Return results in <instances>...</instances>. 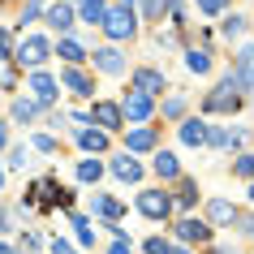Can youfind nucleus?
<instances>
[{"label":"nucleus","instance_id":"obj_1","mask_svg":"<svg viewBox=\"0 0 254 254\" xmlns=\"http://www.w3.org/2000/svg\"><path fill=\"white\" fill-rule=\"evenodd\" d=\"M237 91H241L237 78L228 73V78L220 82L211 95H207V112H237V108H241V95H237Z\"/></svg>","mask_w":254,"mask_h":254},{"label":"nucleus","instance_id":"obj_2","mask_svg":"<svg viewBox=\"0 0 254 254\" xmlns=\"http://www.w3.org/2000/svg\"><path fill=\"white\" fill-rule=\"evenodd\" d=\"M104 35L108 39H129L134 35V9H125V4L108 9L104 13Z\"/></svg>","mask_w":254,"mask_h":254},{"label":"nucleus","instance_id":"obj_3","mask_svg":"<svg viewBox=\"0 0 254 254\" xmlns=\"http://www.w3.org/2000/svg\"><path fill=\"white\" fill-rule=\"evenodd\" d=\"M17 61H22V65H30V69H39L43 61H48V56H52V43L48 39H39V35H30V39H22L17 43Z\"/></svg>","mask_w":254,"mask_h":254},{"label":"nucleus","instance_id":"obj_4","mask_svg":"<svg viewBox=\"0 0 254 254\" xmlns=\"http://www.w3.org/2000/svg\"><path fill=\"white\" fill-rule=\"evenodd\" d=\"M138 211L147 215V220H164V215L173 211V198L160 194V190H142V194H138Z\"/></svg>","mask_w":254,"mask_h":254},{"label":"nucleus","instance_id":"obj_5","mask_svg":"<svg viewBox=\"0 0 254 254\" xmlns=\"http://www.w3.org/2000/svg\"><path fill=\"white\" fill-rule=\"evenodd\" d=\"M151 112H155L151 95H138V91H129V95H125V104H121V117H129V121H147Z\"/></svg>","mask_w":254,"mask_h":254},{"label":"nucleus","instance_id":"obj_6","mask_svg":"<svg viewBox=\"0 0 254 254\" xmlns=\"http://www.w3.org/2000/svg\"><path fill=\"white\" fill-rule=\"evenodd\" d=\"M91 121L95 125H104V134H112V129H121L125 125V117H121V104H95V112H91Z\"/></svg>","mask_w":254,"mask_h":254},{"label":"nucleus","instance_id":"obj_7","mask_svg":"<svg viewBox=\"0 0 254 254\" xmlns=\"http://www.w3.org/2000/svg\"><path fill=\"white\" fill-rule=\"evenodd\" d=\"M233 78H237L241 91H254V43H246L237 52V73H233Z\"/></svg>","mask_w":254,"mask_h":254},{"label":"nucleus","instance_id":"obj_8","mask_svg":"<svg viewBox=\"0 0 254 254\" xmlns=\"http://www.w3.org/2000/svg\"><path fill=\"white\" fill-rule=\"evenodd\" d=\"M30 95H35V104H52L56 99V82L35 69V73H30Z\"/></svg>","mask_w":254,"mask_h":254},{"label":"nucleus","instance_id":"obj_9","mask_svg":"<svg viewBox=\"0 0 254 254\" xmlns=\"http://www.w3.org/2000/svg\"><path fill=\"white\" fill-rule=\"evenodd\" d=\"M134 91L138 95H160L164 91V73H155V69H138V73H134Z\"/></svg>","mask_w":254,"mask_h":254},{"label":"nucleus","instance_id":"obj_10","mask_svg":"<svg viewBox=\"0 0 254 254\" xmlns=\"http://www.w3.org/2000/svg\"><path fill=\"white\" fill-rule=\"evenodd\" d=\"M95 69H104V73L117 78V73H125V61H121L117 48H99V52H95Z\"/></svg>","mask_w":254,"mask_h":254},{"label":"nucleus","instance_id":"obj_11","mask_svg":"<svg viewBox=\"0 0 254 254\" xmlns=\"http://www.w3.org/2000/svg\"><path fill=\"white\" fill-rule=\"evenodd\" d=\"M73 13H78L82 22H91V26H104L108 4H104V0H78V9H73Z\"/></svg>","mask_w":254,"mask_h":254},{"label":"nucleus","instance_id":"obj_12","mask_svg":"<svg viewBox=\"0 0 254 254\" xmlns=\"http://www.w3.org/2000/svg\"><path fill=\"white\" fill-rule=\"evenodd\" d=\"M125 155H134V151H151L155 147V129H151V125H142V129H129V138H125Z\"/></svg>","mask_w":254,"mask_h":254},{"label":"nucleus","instance_id":"obj_13","mask_svg":"<svg viewBox=\"0 0 254 254\" xmlns=\"http://www.w3.org/2000/svg\"><path fill=\"white\" fill-rule=\"evenodd\" d=\"M177 237L181 241H211V228L202 224V220H181L177 224Z\"/></svg>","mask_w":254,"mask_h":254},{"label":"nucleus","instance_id":"obj_14","mask_svg":"<svg viewBox=\"0 0 254 254\" xmlns=\"http://www.w3.org/2000/svg\"><path fill=\"white\" fill-rule=\"evenodd\" d=\"M181 142L186 147H202L207 142V121H181Z\"/></svg>","mask_w":254,"mask_h":254},{"label":"nucleus","instance_id":"obj_15","mask_svg":"<svg viewBox=\"0 0 254 254\" xmlns=\"http://www.w3.org/2000/svg\"><path fill=\"white\" fill-rule=\"evenodd\" d=\"M207 215H211L215 224H233V220H237V207L224 202V198H211V202H207Z\"/></svg>","mask_w":254,"mask_h":254},{"label":"nucleus","instance_id":"obj_16","mask_svg":"<svg viewBox=\"0 0 254 254\" xmlns=\"http://www.w3.org/2000/svg\"><path fill=\"white\" fill-rule=\"evenodd\" d=\"M112 173H117L121 181H138V177H142V164H138L134 155H121V160H112Z\"/></svg>","mask_w":254,"mask_h":254},{"label":"nucleus","instance_id":"obj_17","mask_svg":"<svg viewBox=\"0 0 254 254\" xmlns=\"http://www.w3.org/2000/svg\"><path fill=\"white\" fill-rule=\"evenodd\" d=\"M65 86H69L73 95H95V82L86 78L82 69H65Z\"/></svg>","mask_w":254,"mask_h":254},{"label":"nucleus","instance_id":"obj_18","mask_svg":"<svg viewBox=\"0 0 254 254\" xmlns=\"http://www.w3.org/2000/svg\"><path fill=\"white\" fill-rule=\"evenodd\" d=\"M73 9H69V4H52V9H48V26H56V30H69L73 26Z\"/></svg>","mask_w":254,"mask_h":254},{"label":"nucleus","instance_id":"obj_19","mask_svg":"<svg viewBox=\"0 0 254 254\" xmlns=\"http://www.w3.org/2000/svg\"><path fill=\"white\" fill-rule=\"evenodd\" d=\"M155 173L160 177H181V164H177L173 151H160V155H155Z\"/></svg>","mask_w":254,"mask_h":254},{"label":"nucleus","instance_id":"obj_20","mask_svg":"<svg viewBox=\"0 0 254 254\" xmlns=\"http://www.w3.org/2000/svg\"><path fill=\"white\" fill-rule=\"evenodd\" d=\"M56 56H61V61H65L69 69L78 65V61H86V52H82V48H78L73 39H61V52H56Z\"/></svg>","mask_w":254,"mask_h":254},{"label":"nucleus","instance_id":"obj_21","mask_svg":"<svg viewBox=\"0 0 254 254\" xmlns=\"http://www.w3.org/2000/svg\"><path fill=\"white\" fill-rule=\"evenodd\" d=\"M186 69L190 73H207V69H211V52H198V48L186 52Z\"/></svg>","mask_w":254,"mask_h":254},{"label":"nucleus","instance_id":"obj_22","mask_svg":"<svg viewBox=\"0 0 254 254\" xmlns=\"http://www.w3.org/2000/svg\"><path fill=\"white\" fill-rule=\"evenodd\" d=\"M78 142H82L86 151H104V147H108V134H104V129H82Z\"/></svg>","mask_w":254,"mask_h":254},{"label":"nucleus","instance_id":"obj_23","mask_svg":"<svg viewBox=\"0 0 254 254\" xmlns=\"http://www.w3.org/2000/svg\"><path fill=\"white\" fill-rule=\"evenodd\" d=\"M95 211L104 215V220H117V215H121V202L108 198V194H95Z\"/></svg>","mask_w":254,"mask_h":254},{"label":"nucleus","instance_id":"obj_24","mask_svg":"<svg viewBox=\"0 0 254 254\" xmlns=\"http://www.w3.org/2000/svg\"><path fill=\"white\" fill-rule=\"evenodd\" d=\"M164 9H173V0H147V4H142L147 22H160V17H164Z\"/></svg>","mask_w":254,"mask_h":254},{"label":"nucleus","instance_id":"obj_25","mask_svg":"<svg viewBox=\"0 0 254 254\" xmlns=\"http://www.w3.org/2000/svg\"><path fill=\"white\" fill-rule=\"evenodd\" d=\"M99 173H104V164H99V160H82L78 164V177H82V181H99Z\"/></svg>","mask_w":254,"mask_h":254},{"label":"nucleus","instance_id":"obj_26","mask_svg":"<svg viewBox=\"0 0 254 254\" xmlns=\"http://www.w3.org/2000/svg\"><path fill=\"white\" fill-rule=\"evenodd\" d=\"M35 117V99H13V121H30Z\"/></svg>","mask_w":254,"mask_h":254},{"label":"nucleus","instance_id":"obj_27","mask_svg":"<svg viewBox=\"0 0 254 254\" xmlns=\"http://www.w3.org/2000/svg\"><path fill=\"white\" fill-rule=\"evenodd\" d=\"M241 30H246V17H241V13H228L224 17V35L233 39V35H241Z\"/></svg>","mask_w":254,"mask_h":254},{"label":"nucleus","instance_id":"obj_28","mask_svg":"<svg viewBox=\"0 0 254 254\" xmlns=\"http://www.w3.org/2000/svg\"><path fill=\"white\" fill-rule=\"evenodd\" d=\"M207 142H211V147H228V129H220V125H207Z\"/></svg>","mask_w":254,"mask_h":254},{"label":"nucleus","instance_id":"obj_29","mask_svg":"<svg viewBox=\"0 0 254 254\" xmlns=\"http://www.w3.org/2000/svg\"><path fill=\"white\" fill-rule=\"evenodd\" d=\"M73 228H78V241H82V246H91V241H95L91 224H86V220H82V215H73Z\"/></svg>","mask_w":254,"mask_h":254},{"label":"nucleus","instance_id":"obj_30","mask_svg":"<svg viewBox=\"0 0 254 254\" xmlns=\"http://www.w3.org/2000/svg\"><path fill=\"white\" fill-rule=\"evenodd\" d=\"M181 112H186V99H181V95L164 99V117H181Z\"/></svg>","mask_w":254,"mask_h":254},{"label":"nucleus","instance_id":"obj_31","mask_svg":"<svg viewBox=\"0 0 254 254\" xmlns=\"http://www.w3.org/2000/svg\"><path fill=\"white\" fill-rule=\"evenodd\" d=\"M177 198L186 202V207H190V202H198V186H194V181H181V194H177Z\"/></svg>","mask_w":254,"mask_h":254},{"label":"nucleus","instance_id":"obj_32","mask_svg":"<svg viewBox=\"0 0 254 254\" xmlns=\"http://www.w3.org/2000/svg\"><path fill=\"white\" fill-rule=\"evenodd\" d=\"M147 254H173V246H168L164 237H151L147 241Z\"/></svg>","mask_w":254,"mask_h":254},{"label":"nucleus","instance_id":"obj_33","mask_svg":"<svg viewBox=\"0 0 254 254\" xmlns=\"http://www.w3.org/2000/svg\"><path fill=\"white\" fill-rule=\"evenodd\" d=\"M237 177H250L254 181V155H241L237 160Z\"/></svg>","mask_w":254,"mask_h":254},{"label":"nucleus","instance_id":"obj_34","mask_svg":"<svg viewBox=\"0 0 254 254\" xmlns=\"http://www.w3.org/2000/svg\"><path fill=\"white\" fill-rule=\"evenodd\" d=\"M224 4H228V0H198L202 13H224Z\"/></svg>","mask_w":254,"mask_h":254},{"label":"nucleus","instance_id":"obj_35","mask_svg":"<svg viewBox=\"0 0 254 254\" xmlns=\"http://www.w3.org/2000/svg\"><path fill=\"white\" fill-rule=\"evenodd\" d=\"M9 164H13V168H26V164H30V151H26V147H17V151H13V160H9Z\"/></svg>","mask_w":254,"mask_h":254},{"label":"nucleus","instance_id":"obj_36","mask_svg":"<svg viewBox=\"0 0 254 254\" xmlns=\"http://www.w3.org/2000/svg\"><path fill=\"white\" fill-rule=\"evenodd\" d=\"M39 13H43V4H39V0H30L26 9H22V22H30V17H39Z\"/></svg>","mask_w":254,"mask_h":254},{"label":"nucleus","instance_id":"obj_37","mask_svg":"<svg viewBox=\"0 0 254 254\" xmlns=\"http://www.w3.org/2000/svg\"><path fill=\"white\" fill-rule=\"evenodd\" d=\"M108 254H134V246H129V237H125V241H112V246H108Z\"/></svg>","mask_w":254,"mask_h":254},{"label":"nucleus","instance_id":"obj_38","mask_svg":"<svg viewBox=\"0 0 254 254\" xmlns=\"http://www.w3.org/2000/svg\"><path fill=\"white\" fill-rule=\"evenodd\" d=\"M35 147H39V151H56V138H48V134H35Z\"/></svg>","mask_w":254,"mask_h":254},{"label":"nucleus","instance_id":"obj_39","mask_svg":"<svg viewBox=\"0 0 254 254\" xmlns=\"http://www.w3.org/2000/svg\"><path fill=\"white\" fill-rule=\"evenodd\" d=\"M52 254H78V250H73L69 241H61V237H56V241H52Z\"/></svg>","mask_w":254,"mask_h":254},{"label":"nucleus","instance_id":"obj_40","mask_svg":"<svg viewBox=\"0 0 254 254\" xmlns=\"http://www.w3.org/2000/svg\"><path fill=\"white\" fill-rule=\"evenodd\" d=\"M0 56H13V43H9V35H4V26H0Z\"/></svg>","mask_w":254,"mask_h":254},{"label":"nucleus","instance_id":"obj_41","mask_svg":"<svg viewBox=\"0 0 254 254\" xmlns=\"http://www.w3.org/2000/svg\"><path fill=\"white\" fill-rule=\"evenodd\" d=\"M241 233H246V237H254V215H241Z\"/></svg>","mask_w":254,"mask_h":254},{"label":"nucleus","instance_id":"obj_42","mask_svg":"<svg viewBox=\"0 0 254 254\" xmlns=\"http://www.w3.org/2000/svg\"><path fill=\"white\" fill-rule=\"evenodd\" d=\"M4 142H9V129H4V125H0V147H4Z\"/></svg>","mask_w":254,"mask_h":254},{"label":"nucleus","instance_id":"obj_43","mask_svg":"<svg viewBox=\"0 0 254 254\" xmlns=\"http://www.w3.org/2000/svg\"><path fill=\"white\" fill-rule=\"evenodd\" d=\"M173 254H190V250H186V246H173Z\"/></svg>","mask_w":254,"mask_h":254},{"label":"nucleus","instance_id":"obj_44","mask_svg":"<svg viewBox=\"0 0 254 254\" xmlns=\"http://www.w3.org/2000/svg\"><path fill=\"white\" fill-rule=\"evenodd\" d=\"M0 254H13V250H9V246H0Z\"/></svg>","mask_w":254,"mask_h":254},{"label":"nucleus","instance_id":"obj_45","mask_svg":"<svg viewBox=\"0 0 254 254\" xmlns=\"http://www.w3.org/2000/svg\"><path fill=\"white\" fill-rule=\"evenodd\" d=\"M121 4H125V9H129V4H134V0H121Z\"/></svg>","mask_w":254,"mask_h":254},{"label":"nucleus","instance_id":"obj_46","mask_svg":"<svg viewBox=\"0 0 254 254\" xmlns=\"http://www.w3.org/2000/svg\"><path fill=\"white\" fill-rule=\"evenodd\" d=\"M0 228H4V211H0Z\"/></svg>","mask_w":254,"mask_h":254},{"label":"nucleus","instance_id":"obj_47","mask_svg":"<svg viewBox=\"0 0 254 254\" xmlns=\"http://www.w3.org/2000/svg\"><path fill=\"white\" fill-rule=\"evenodd\" d=\"M211 254H228V250H211Z\"/></svg>","mask_w":254,"mask_h":254},{"label":"nucleus","instance_id":"obj_48","mask_svg":"<svg viewBox=\"0 0 254 254\" xmlns=\"http://www.w3.org/2000/svg\"><path fill=\"white\" fill-rule=\"evenodd\" d=\"M250 202H254V186H250Z\"/></svg>","mask_w":254,"mask_h":254},{"label":"nucleus","instance_id":"obj_49","mask_svg":"<svg viewBox=\"0 0 254 254\" xmlns=\"http://www.w3.org/2000/svg\"><path fill=\"white\" fill-rule=\"evenodd\" d=\"M0 186H4V173H0Z\"/></svg>","mask_w":254,"mask_h":254}]
</instances>
